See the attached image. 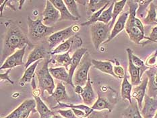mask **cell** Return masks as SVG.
Segmentation results:
<instances>
[{"label":"cell","mask_w":157,"mask_h":118,"mask_svg":"<svg viewBox=\"0 0 157 118\" xmlns=\"http://www.w3.org/2000/svg\"><path fill=\"white\" fill-rule=\"evenodd\" d=\"M56 112L58 113V114H59L61 116H62L64 118H78L76 116V115L74 114L73 110L71 109H69L67 110L58 109Z\"/></svg>","instance_id":"cell-40"},{"label":"cell","mask_w":157,"mask_h":118,"mask_svg":"<svg viewBox=\"0 0 157 118\" xmlns=\"http://www.w3.org/2000/svg\"><path fill=\"white\" fill-rule=\"evenodd\" d=\"M26 45L30 48H35V45L29 39L20 27L12 24L8 27L3 39V50L1 57L2 63L9 56L15 53L16 49H21Z\"/></svg>","instance_id":"cell-1"},{"label":"cell","mask_w":157,"mask_h":118,"mask_svg":"<svg viewBox=\"0 0 157 118\" xmlns=\"http://www.w3.org/2000/svg\"><path fill=\"white\" fill-rule=\"evenodd\" d=\"M113 72L118 79H124L125 72L124 67L120 66V64L117 62V64L113 67Z\"/></svg>","instance_id":"cell-39"},{"label":"cell","mask_w":157,"mask_h":118,"mask_svg":"<svg viewBox=\"0 0 157 118\" xmlns=\"http://www.w3.org/2000/svg\"><path fill=\"white\" fill-rule=\"evenodd\" d=\"M53 59L46 58L42 67L36 72V75L39 81V89L40 90L41 95H44V92L47 91L50 95H52L56 89L53 76L50 74L49 64Z\"/></svg>","instance_id":"cell-3"},{"label":"cell","mask_w":157,"mask_h":118,"mask_svg":"<svg viewBox=\"0 0 157 118\" xmlns=\"http://www.w3.org/2000/svg\"><path fill=\"white\" fill-rule=\"evenodd\" d=\"M109 2V0H90L86 8L87 15L90 16L94 13L102 9Z\"/></svg>","instance_id":"cell-28"},{"label":"cell","mask_w":157,"mask_h":118,"mask_svg":"<svg viewBox=\"0 0 157 118\" xmlns=\"http://www.w3.org/2000/svg\"><path fill=\"white\" fill-rule=\"evenodd\" d=\"M112 29L110 28L109 24L106 25L103 22H97L90 25V36L94 48L98 50L102 44L107 41L110 36Z\"/></svg>","instance_id":"cell-5"},{"label":"cell","mask_w":157,"mask_h":118,"mask_svg":"<svg viewBox=\"0 0 157 118\" xmlns=\"http://www.w3.org/2000/svg\"><path fill=\"white\" fill-rule=\"evenodd\" d=\"M20 5H19V7H18V9L19 10H21L22 8V6H23V3H25L26 1H18Z\"/></svg>","instance_id":"cell-46"},{"label":"cell","mask_w":157,"mask_h":118,"mask_svg":"<svg viewBox=\"0 0 157 118\" xmlns=\"http://www.w3.org/2000/svg\"><path fill=\"white\" fill-rule=\"evenodd\" d=\"M114 104L111 103L107 97H103L100 93L98 91V98L93 105L91 107L92 109L96 111H101L104 109H107L109 113H111L113 109Z\"/></svg>","instance_id":"cell-21"},{"label":"cell","mask_w":157,"mask_h":118,"mask_svg":"<svg viewBox=\"0 0 157 118\" xmlns=\"http://www.w3.org/2000/svg\"><path fill=\"white\" fill-rule=\"evenodd\" d=\"M129 14V11H127V12H122L121 14L119 15L118 19L116 20V22L113 26V28L112 29L110 36L109 37V39L105 43H107L109 42H110L111 40L113 39L116 36L119 35V34L123 30H124L125 29V25L128 21Z\"/></svg>","instance_id":"cell-15"},{"label":"cell","mask_w":157,"mask_h":118,"mask_svg":"<svg viewBox=\"0 0 157 118\" xmlns=\"http://www.w3.org/2000/svg\"><path fill=\"white\" fill-rule=\"evenodd\" d=\"M70 52H67L66 53L58 54L55 55V61L58 66H61V67H64L67 71H69V66H70L71 57L70 56Z\"/></svg>","instance_id":"cell-31"},{"label":"cell","mask_w":157,"mask_h":118,"mask_svg":"<svg viewBox=\"0 0 157 118\" xmlns=\"http://www.w3.org/2000/svg\"><path fill=\"white\" fill-rule=\"evenodd\" d=\"M127 3L126 0H121V1H115L114 3V7L113 10V18L111 22L109 23V26H110V28L112 29L113 28V26L116 22V20H117V16L121 14V12L124 10V7Z\"/></svg>","instance_id":"cell-29"},{"label":"cell","mask_w":157,"mask_h":118,"mask_svg":"<svg viewBox=\"0 0 157 118\" xmlns=\"http://www.w3.org/2000/svg\"><path fill=\"white\" fill-rule=\"evenodd\" d=\"M48 55H49V51L47 49L43 44H40V45H36L28 56L27 61L25 65V70L28 68L32 64L37 62V61L42 60L43 59H45L47 58Z\"/></svg>","instance_id":"cell-10"},{"label":"cell","mask_w":157,"mask_h":118,"mask_svg":"<svg viewBox=\"0 0 157 118\" xmlns=\"http://www.w3.org/2000/svg\"><path fill=\"white\" fill-rule=\"evenodd\" d=\"M123 115L126 118H143L136 100L132 101V103L129 104V106L124 110Z\"/></svg>","instance_id":"cell-26"},{"label":"cell","mask_w":157,"mask_h":118,"mask_svg":"<svg viewBox=\"0 0 157 118\" xmlns=\"http://www.w3.org/2000/svg\"><path fill=\"white\" fill-rule=\"evenodd\" d=\"M124 118H126V117H124Z\"/></svg>","instance_id":"cell-50"},{"label":"cell","mask_w":157,"mask_h":118,"mask_svg":"<svg viewBox=\"0 0 157 118\" xmlns=\"http://www.w3.org/2000/svg\"><path fill=\"white\" fill-rule=\"evenodd\" d=\"M154 118H157V112H156V115H155V116Z\"/></svg>","instance_id":"cell-48"},{"label":"cell","mask_w":157,"mask_h":118,"mask_svg":"<svg viewBox=\"0 0 157 118\" xmlns=\"http://www.w3.org/2000/svg\"><path fill=\"white\" fill-rule=\"evenodd\" d=\"M92 63L94 66V68H96L102 72L109 74V75L117 78L113 72V66L111 61H99L93 59H92Z\"/></svg>","instance_id":"cell-19"},{"label":"cell","mask_w":157,"mask_h":118,"mask_svg":"<svg viewBox=\"0 0 157 118\" xmlns=\"http://www.w3.org/2000/svg\"><path fill=\"white\" fill-rule=\"evenodd\" d=\"M43 23L47 26L52 27L57 21H59L60 13L56 7H55L50 0L46 1L45 8L44 9L43 13Z\"/></svg>","instance_id":"cell-8"},{"label":"cell","mask_w":157,"mask_h":118,"mask_svg":"<svg viewBox=\"0 0 157 118\" xmlns=\"http://www.w3.org/2000/svg\"><path fill=\"white\" fill-rule=\"evenodd\" d=\"M144 101V107L141 110L143 118H154L157 112V99L149 97L146 94Z\"/></svg>","instance_id":"cell-12"},{"label":"cell","mask_w":157,"mask_h":118,"mask_svg":"<svg viewBox=\"0 0 157 118\" xmlns=\"http://www.w3.org/2000/svg\"><path fill=\"white\" fill-rule=\"evenodd\" d=\"M156 59H157V49L153 53L151 56H149L146 60L145 64L150 68L156 67Z\"/></svg>","instance_id":"cell-38"},{"label":"cell","mask_w":157,"mask_h":118,"mask_svg":"<svg viewBox=\"0 0 157 118\" xmlns=\"http://www.w3.org/2000/svg\"><path fill=\"white\" fill-rule=\"evenodd\" d=\"M50 1L52 3V4L59 10L61 15L59 21H62V20L76 21V20H79L71 14L66 4L64 3V2L62 0H50Z\"/></svg>","instance_id":"cell-18"},{"label":"cell","mask_w":157,"mask_h":118,"mask_svg":"<svg viewBox=\"0 0 157 118\" xmlns=\"http://www.w3.org/2000/svg\"><path fill=\"white\" fill-rule=\"evenodd\" d=\"M129 6V17L128 19L127 23L125 25V32L128 34L129 39L132 41L136 44H140L142 40H148V41L146 43H149L150 38L146 36L144 33L142 32L137 26L135 25L134 20L136 17V12L138 8V4L136 1H127Z\"/></svg>","instance_id":"cell-2"},{"label":"cell","mask_w":157,"mask_h":118,"mask_svg":"<svg viewBox=\"0 0 157 118\" xmlns=\"http://www.w3.org/2000/svg\"><path fill=\"white\" fill-rule=\"evenodd\" d=\"M79 26L73 25L66 29L53 33L47 39L49 44V50H52L55 47H57L60 44L70 39L71 37L75 36L76 32L79 31Z\"/></svg>","instance_id":"cell-7"},{"label":"cell","mask_w":157,"mask_h":118,"mask_svg":"<svg viewBox=\"0 0 157 118\" xmlns=\"http://www.w3.org/2000/svg\"><path fill=\"white\" fill-rule=\"evenodd\" d=\"M26 46L24 47L22 49L17 50L15 53H13L12 55L9 56L7 58L4 62L2 64V66L0 67L1 70L5 69H12L13 67H16L19 66H25V63L23 62V57L25 55Z\"/></svg>","instance_id":"cell-9"},{"label":"cell","mask_w":157,"mask_h":118,"mask_svg":"<svg viewBox=\"0 0 157 118\" xmlns=\"http://www.w3.org/2000/svg\"><path fill=\"white\" fill-rule=\"evenodd\" d=\"M52 118H64V117H63L62 116H61L59 114H58V115H56V114Z\"/></svg>","instance_id":"cell-47"},{"label":"cell","mask_w":157,"mask_h":118,"mask_svg":"<svg viewBox=\"0 0 157 118\" xmlns=\"http://www.w3.org/2000/svg\"><path fill=\"white\" fill-rule=\"evenodd\" d=\"M126 51L128 53V72L129 73V75H130L131 84H132V86H138L142 82L140 70L132 62V55L133 54V51L130 48H128L126 49Z\"/></svg>","instance_id":"cell-13"},{"label":"cell","mask_w":157,"mask_h":118,"mask_svg":"<svg viewBox=\"0 0 157 118\" xmlns=\"http://www.w3.org/2000/svg\"><path fill=\"white\" fill-rule=\"evenodd\" d=\"M80 96L82 98L83 102L84 103V104L88 107L90 105L93 106V104L95 103V101H97L96 95H95L94 91L91 84L90 74L89 76H88L86 84L84 87L83 93L80 94Z\"/></svg>","instance_id":"cell-17"},{"label":"cell","mask_w":157,"mask_h":118,"mask_svg":"<svg viewBox=\"0 0 157 118\" xmlns=\"http://www.w3.org/2000/svg\"><path fill=\"white\" fill-rule=\"evenodd\" d=\"M63 2L71 14L78 19H80L81 16L79 11H78L76 1H75V0H64Z\"/></svg>","instance_id":"cell-35"},{"label":"cell","mask_w":157,"mask_h":118,"mask_svg":"<svg viewBox=\"0 0 157 118\" xmlns=\"http://www.w3.org/2000/svg\"><path fill=\"white\" fill-rule=\"evenodd\" d=\"M11 70H12V69H8L5 73H3V74L2 73L1 74H0V80H1L2 82V81H4V82L5 81H7V82H8L12 84H14V82H13L10 78L9 74H10V72H11Z\"/></svg>","instance_id":"cell-41"},{"label":"cell","mask_w":157,"mask_h":118,"mask_svg":"<svg viewBox=\"0 0 157 118\" xmlns=\"http://www.w3.org/2000/svg\"><path fill=\"white\" fill-rule=\"evenodd\" d=\"M84 90V87L81 86H76L74 88V91L75 93L78 94H81L83 93Z\"/></svg>","instance_id":"cell-44"},{"label":"cell","mask_w":157,"mask_h":118,"mask_svg":"<svg viewBox=\"0 0 157 118\" xmlns=\"http://www.w3.org/2000/svg\"><path fill=\"white\" fill-rule=\"evenodd\" d=\"M36 101V111L40 115V118H52L56 115V111H53L49 109L43 101L39 96H34Z\"/></svg>","instance_id":"cell-20"},{"label":"cell","mask_w":157,"mask_h":118,"mask_svg":"<svg viewBox=\"0 0 157 118\" xmlns=\"http://www.w3.org/2000/svg\"><path fill=\"white\" fill-rule=\"evenodd\" d=\"M148 78L145 76L144 78L142 80V82L138 86H135L132 89V97L137 101L138 107L140 110L142 109V103L144 101V97L146 94V89L148 87Z\"/></svg>","instance_id":"cell-11"},{"label":"cell","mask_w":157,"mask_h":118,"mask_svg":"<svg viewBox=\"0 0 157 118\" xmlns=\"http://www.w3.org/2000/svg\"><path fill=\"white\" fill-rule=\"evenodd\" d=\"M142 22L145 25L157 26V13H156V6L154 4L153 2L150 4L149 8L147 10V14L145 18L143 19Z\"/></svg>","instance_id":"cell-24"},{"label":"cell","mask_w":157,"mask_h":118,"mask_svg":"<svg viewBox=\"0 0 157 118\" xmlns=\"http://www.w3.org/2000/svg\"><path fill=\"white\" fill-rule=\"evenodd\" d=\"M29 27V36L33 41H38L54 33L55 28L45 26L40 18L33 20L30 17L27 18Z\"/></svg>","instance_id":"cell-4"},{"label":"cell","mask_w":157,"mask_h":118,"mask_svg":"<svg viewBox=\"0 0 157 118\" xmlns=\"http://www.w3.org/2000/svg\"><path fill=\"white\" fill-rule=\"evenodd\" d=\"M88 2H89V1H87V0H86V1H85V0H82H82H80V1H76L77 3H80V4L83 5V6H86L88 5Z\"/></svg>","instance_id":"cell-45"},{"label":"cell","mask_w":157,"mask_h":118,"mask_svg":"<svg viewBox=\"0 0 157 118\" xmlns=\"http://www.w3.org/2000/svg\"><path fill=\"white\" fill-rule=\"evenodd\" d=\"M132 84L129 82L127 74H125L124 79H123L121 87V95L123 100H128L129 104L132 103Z\"/></svg>","instance_id":"cell-23"},{"label":"cell","mask_w":157,"mask_h":118,"mask_svg":"<svg viewBox=\"0 0 157 118\" xmlns=\"http://www.w3.org/2000/svg\"><path fill=\"white\" fill-rule=\"evenodd\" d=\"M52 96L56 99L57 103H61V101H67L69 99V96L67 94L66 87H65V86L61 82H58L57 84V86Z\"/></svg>","instance_id":"cell-27"},{"label":"cell","mask_w":157,"mask_h":118,"mask_svg":"<svg viewBox=\"0 0 157 118\" xmlns=\"http://www.w3.org/2000/svg\"><path fill=\"white\" fill-rule=\"evenodd\" d=\"M88 52V49L86 48H80L78 50H76L73 53V55L71 57V63L70 66L69 73L70 76V80L71 83H73V77L74 75V72L76 70L78 66H79V64L81 62V60L82 59L84 55Z\"/></svg>","instance_id":"cell-16"},{"label":"cell","mask_w":157,"mask_h":118,"mask_svg":"<svg viewBox=\"0 0 157 118\" xmlns=\"http://www.w3.org/2000/svg\"><path fill=\"white\" fill-rule=\"evenodd\" d=\"M134 23H135V25L137 26L142 32L144 33V24H143L142 20L140 19H139L138 18H137V17H136L135 20H134Z\"/></svg>","instance_id":"cell-43"},{"label":"cell","mask_w":157,"mask_h":118,"mask_svg":"<svg viewBox=\"0 0 157 118\" xmlns=\"http://www.w3.org/2000/svg\"><path fill=\"white\" fill-rule=\"evenodd\" d=\"M40 61L41 60L37 61V62H36L35 63L32 64L31 66H30L28 68L25 70V72L24 73L22 78L20 80V82H19L20 85L24 86L26 83H29L32 82L33 78L35 76V72L36 67L38 66V64H39Z\"/></svg>","instance_id":"cell-25"},{"label":"cell","mask_w":157,"mask_h":118,"mask_svg":"<svg viewBox=\"0 0 157 118\" xmlns=\"http://www.w3.org/2000/svg\"><path fill=\"white\" fill-rule=\"evenodd\" d=\"M57 107L59 106V108L61 107H67L70 108V109H80L82 111H83L84 112L86 113V116L88 117L90 115L93 113V109H92L91 107H89L88 106L86 105H73V104H66L63 103H58V105H57Z\"/></svg>","instance_id":"cell-33"},{"label":"cell","mask_w":157,"mask_h":118,"mask_svg":"<svg viewBox=\"0 0 157 118\" xmlns=\"http://www.w3.org/2000/svg\"><path fill=\"white\" fill-rule=\"evenodd\" d=\"M115 1H112L110 4L107 9H105L103 13H101L100 18H98V22H103L106 25H108L111 22L113 18V10Z\"/></svg>","instance_id":"cell-32"},{"label":"cell","mask_w":157,"mask_h":118,"mask_svg":"<svg viewBox=\"0 0 157 118\" xmlns=\"http://www.w3.org/2000/svg\"><path fill=\"white\" fill-rule=\"evenodd\" d=\"M73 42V36L71 37L70 39L67 40L66 41L60 44L59 45L56 47L53 50H52L49 51V55H56L60 53H66L67 52H70Z\"/></svg>","instance_id":"cell-30"},{"label":"cell","mask_w":157,"mask_h":118,"mask_svg":"<svg viewBox=\"0 0 157 118\" xmlns=\"http://www.w3.org/2000/svg\"><path fill=\"white\" fill-rule=\"evenodd\" d=\"M156 67H157V59H156Z\"/></svg>","instance_id":"cell-49"},{"label":"cell","mask_w":157,"mask_h":118,"mask_svg":"<svg viewBox=\"0 0 157 118\" xmlns=\"http://www.w3.org/2000/svg\"><path fill=\"white\" fill-rule=\"evenodd\" d=\"M138 4V8L136 12V16L138 17L139 19L144 18V16L146 14V11L148 7L153 1H136Z\"/></svg>","instance_id":"cell-36"},{"label":"cell","mask_w":157,"mask_h":118,"mask_svg":"<svg viewBox=\"0 0 157 118\" xmlns=\"http://www.w3.org/2000/svg\"><path fill=\"white\" fill-rule=\"evenodd\" d=\"M148 78L147 94L149 97L157 99V67H151L146 72Z\"/></svg>","instance_id":"cell-14"},{"label":"cell","mask_w":157,"mask_h":118,"mask_svg":"<svg viewBox=\"0 0 157 118\" xmlns=\"http://www.w3.org/2000/svg\"><path fill=\"white\" fill-rule=\"evenodd\" d=\"M105 118H107V117H105Z\"/></svg>","instance_id":"cell-51"},{"label":"cell","mask_w":157,"mask_h":118,"mask_svg":"<svg viewBox=\"0 0 157 118\" xmlns=\"http://www.w3.org/2000/svg\"><path fill=\"white\" fill-rule=\"evenodd\" d=\"M111 2H112V1H109V2L108 3H107V4H106V5L103 7V8L101 9L100 10H98V11H97V12L94 13L93 14H92V15L89 17V18H88V21L84 22H83V23H82L81 25H80V26H90V25H93V24L97 22L98 18H100L101 13H103V12L104 11V10H105V9L107 8V7H108L109 6H110Z\"/></svg>","instance_id":"cell-34"},{"label":"cell","mask_w":157,"mask_h":118,"mask_svg":"<svg viewBox=\"0 0 157 118\" xmlns=\"http://www.w3.org/2000/svg\"><path fill=\"white\" fill-rule=\"evenodd\" d=\"M67 70L64 67H50L49 72L52 76L59 80L63 81L70 85L73 88H75L74 84L71 82L70 80L69 73H67Z\"/></svg>","instance_id":"cell-22"},{"label":"cell","mask_w":157,"mask_h":118,"mask_svg":"<svg viewBox=\"0 0 157 118\" xmlns=\"http://www.w3.org/2000/svg\"><path fill=\"white\" fill-rule=\"evenodd\" d=\"M92 59H91L90 55L88 52L85 54L82 57L73 77V82L75 86H81L83 87L86 84L88 76H89L88 71L91 66L93 65Z\"/></svg>","instance_id":"cell-6"},{"label":"cell","mask_w":157,"mask_h":118,"mask_svg":"<svg viewBox=\"0 0 157 118\" xmlns=\"http://www.w3.org/2000/svg\"><path fill=\"white\" fill-rule=\"evenodd\" d=\"M148 37L150 38L149 43H157V26H155L154 28L152 29V31L151 34H150Z\"/></svg>","instance_id":"cell-42"},{"label":"cell","mask_w":157,"mask_h":118,"mask_svg":"<svg viewBox=\"0 0 157 118\" xmlns=\"http://www.w3.org/2000/svg\"><path fill=\"white\" fill-rule=\"evenodd\" d=\"M132 59L133 63H134V65L137 67L140 70V76L142 78V76H143V74L146 72L148 70H149L150 67L146 66L145 63L143 62L140 58H139L138 56L135 55L134 53H133L132 55Z\"/></svg>","instance_id":"cell-37"}]
</instances>
